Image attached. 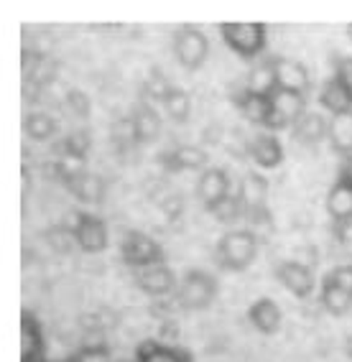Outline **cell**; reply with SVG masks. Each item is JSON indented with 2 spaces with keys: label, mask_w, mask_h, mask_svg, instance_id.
<instances>
[{
  "label": "cell",
  "mask_w": 352,
  "mask_h": 362,
  "mask_svg": "<svg viewBox=\"0 0 352 362\" xmlns=\"http://www.w3.org/2000/svg\"><path fill=\"white\" fill-rule=\"evenodd\" d=\"M258 255V238L250 230H230L217 240L215 263L222 271H245Z\"/></svg>",
  "instance_id": "cell-1"
},
{
  "label": "cell",
  "mask_w": 352,
  "mask_h": 362,
  "mask_svg": "<svg viewBox=\"0 0 352 362\" xmlns=\"http://www.w3.org/2000/svg\"><path fill=\"white\" fill-rule=\"evenodd\" d=\"M217 298V281L204 271H187L176 286L174 304L184 311H202Z\"/></svg>",
  "instance_id": "cell-2"
},
{
  "label": "cell",
  "mask_w": 352,
  "mask_h": 362,
  "mask_svg": "<svg viewBox=\"0 0 352 362\" xmlns=\"http://www.w3.org/2000/svg\"><path fill=\"white\" fill-rule=\"evenodd\" d=\"M268 197V179L261 174H245L237 187V199H240L242 209H245V220L253 225H268L271 222V212L266 207Z\"/></svg>",
  "instance_id": "cell-3"
},
{
  "label": "cell",
  "mask_w": 352,
  "mask_h": 362,
  "mask_svg": "<svg viewBox=\"0 0 352 362\" xmlns=\"http://www.w3.org/2000/svg\"><path fill=\"white\" fill-rule=\"evenodd\" d=\"M225 44L242 59H255L266 49V26L263 23H220Z\"/></svg>",
  "instance_id": "cell-4"
},
{
  "label": "cell",
  "mask_w": 352,
  "mask_h": 362,
  "mask_svg": "<svg viewBox=\"0 0 352 362\" xmlns=\"http://www.w3.org/2000/svg\"><path fill=\"white\" fill-rule=\"evenodd\" d=\"M120 258H123L125 265H131L133 271H143L151 265L166 263L163 247L153 238H148L146 233H138V230H131L125 235L123 245H120Z\"/></svg>",
  "instance_id": "cell-5"
},
{
  "label": "cell",
  "mask_w": 352,
  "mask_h": 362,
  "mask_svg": "<svg viewBox=\"0 0 352 362\" xmlns=\"http://www.w3.org/2000/svg\"><path fill=\"white\" fill-rule=\"evenodd\" d=\"M304 115H307V98L304 95L276 90L271 95V112H268L266 128L268 130L293 128Z\"/></svg>",
  "instance_id": "cell-6"
},
{
  "label": "cell",
  "mask_w": 352,
  "mask_h": 362,
  "mask_svg": "<svg viewBox=\"0 0 352 362\" xmlns=\"http://www.w3.org/2000/svg\"><path fill=\"white\" fill-rule=\"evenodd\" d=\"M174 54H176V62L184 66V69H199V66L207 62V54H209V41L199 28H192V26H184L176 31L174 36Z\"/></svg>",
  "instance_id": "cell-7"
},
{
  "label": "cell",
  "mask_w": 352,
  "mask_h": 362,
  "mask_svg": "<svg viewBox=\"0 0 352 362\" xmlns=\"http://www.w3.org/2000/svg\"><path fill=\"white\" fill-rule=\"evenodd\" d=\"M72 235L77 245L85 252H102L107 247V227L100 217H92L87 212H72Z\"/></svg>",
  "instance_id": "cell-8"
},
{
  "label": "cell",
  "mask_w": 352,
  "mask_h": 362,
  "mask_svg": "<svg viewBox=\"0 0 352 362\" xmlns=\"http://www.w3.org/2000/svg\"><path fill=\"white\" fill-rule=\"evenodd\" d=\"M276 279L278 284L291 291L293 296L309 298L314 293V273L307 263H299V260H283V263L276 265Z\"/></svg>",
  "instance_id": "cell-9"
},
{
  "label": "cell",
  "mask_w": 352,
  "mask_h": 362,
  "mask_svg": "<svg viewBox=\"0 0 352 362\" xmlns=\"http://www.w3.org/2000/svg\"><path fill=\"white\" fill-rule=\"evenodd\" d=\"M274 71H276L278 90L296 92V95H304V98L312 92V79H309L307 66L301 64V62H296V59L276 57L274 59Z\"/></svg>",
  "instance_id": "cell-10"
},
{
  "label": "cell",
  "mask_w": 352,
  "mask_h": 362,
  "mask_svg": "<svg viewBox=\"0 0 352 362\" xmlns=\"http://www.w3.org/2000/svg\"><path fill=\"white\" fill-rule=\"evenodd\" d=\"M327 212L332 217L337 233L342 235L345 227L352 225V184L345 179H337L334 187L327 194Z\"/></svg>",
  "instance_id": "cell-11"
},
{
  "label": "cell",
  "mask_w": 352,
  "mask_h": 362,
  "mask_svg": "<svg viewBox=\"0 0 352 362\" xmlns=\"http://www.w3.org/2000/svg\"><path fill=\"white\" fill-rule=\"evenodd\" d=\"M136 286L148 296H166L176 288V273L166 263L151 265L143 271H136Z\"/></svg>",
  "instance_id": "cell-12"
},
{
  "label": "cell",
  "mask_w": 352,
  "mask_h": 362,
  "mask_svg": "<svg viewBox=\"0 0 352 362\" xmlns=\"http://www.w3.org/2000/svg\"><path fill=\"white\" fill-rule=\"evenodd\" d=\"M20 362H46L44 360V334L33 314H20Z\"/></svg>",
  "instance_id": "cell-13"
},
{
  "label": "cell",
  "mask_w": 352,
  "mask_h": 362,
  "mask_svg": "<svg viewBox=\"0 0 352 362\" xmlns=\"http://www.w3.org/2000/svg\"><path fill=\"white\" fill-rule=\"evenodd\" d=\"M230 100L237 105V110L245 115V120H250L253 125H263L266 128L268 112H271V98H258V95H250L245 82L237 87V90L230 92Z\"/></svg>",
  "instance_id": "cell-14"
},
{
  "label": "cell",
  "mask_w": 352,
  "mask_h": 362,
  "mask_svg": "<svg viewBox=\"0 0 352 362\" xmlns=\"http://www.w3.org/2000/svg\"><path fill=\"white\" fill-rule=\"evenodd\" d=\"M158 163L166 171L176 174V171H192V168H202L207 163V153L196 146H176L174 151H163L158 153Z\"/></svg>",
  "instance_id": "cell-15"
},
{
  "label": "cell",
  "mask_w": 352,
  "mask_h": 362,
  "mask_svg": "<svg viewBox=\"0 0 352 362\" xmlns=\"http://www.w3.org/2000/svg\"><path fill=\"white\" fill-rule=\"evenodd\" d=\"M196 197L204 202V207H212L220 199L230 197V176L222 168H204L196 181Z\"/></svg>",
  "instance_id": "cell-16"
},
{
  "label": "cell",
  "mask_w": 352,
  "mask_h": 362,
  "mask_svg": "<svg viewBox=\"0 0 352 362\" xmlns=\"http://www.w3.org/2000/svg\"><path fill=\"white\" fill-rule=\"evenodd\" d=\"M131 123H133V130H136L138 143L156 141L158 133H161V115H158L156 107L151 103H146V100H141V103L133 107Z\"/></svg>",
  "instance_id": "cell-17"
},
{
  "label": "cell",
  "mask_w": 352,
  "mask_h": 362,
  "mask_svg": "<svg viewBox=\"0 0 352 362\" xmlns=\"http://www.w3.org/2000/svg\"><path fill=\"white\" fill-rule=\"evenodd\" d=\"M136 362H194L187 349L174 347V344H161L156 339H146L138 344Z\"/></svg>",
  "instance_id": "cell-18"
},
{
  "label": "cell",
  "mask_w": 352,
  "mask_h": 362,
  "mask_svg": "<svg viewBox=\"0 0 352 362\" xmlns=\"http://www.w3.org/2000/svg\"><path fill=\"white\" fill-rule=\"evenodd\" d=\"M248 319L261 334H276L281 329V309L274 298H258L250 304Z\"/></svg>",
  "instance_id": "cell-19"
},
{
  "label": "cell",
  "mask_w": 352,
  "mask_h": 362,
  "mask_svg": "<svg viewBox=\"0 0 352 362\" xmlns=\"http://www.w3.org/2000/svg\"><path fill=\"white\" fill-rule=\"evenodd\" d=\"M327 136H329V123H327L324 115H319V112H307L299 123L293 125V138H296V143L309 146V148L319 146Z\"/></svg>",
  "instance_id": "cell-20"
},
{
  "label": "cell",
  "mask_w": 352,
  "mask_h": 362,
  "mask_svg": "<svg viewBox=\"0 0 352 362\" xmlns=\"http://www.w3.org/2000/svg\"><path fill=\"white\" fill-rule=\"evenodd\" d=\"M248 156L261 168H276L283 161V148L276 136H255L248 143Z\"/></svg>",
  "instance_id": "cell-21"
},
{
  "label": "cell",
  "mask_w": 352,
  "mask_h": 362,
  "mask_svg": "<svg viewBox=\"0 0 352 362\" xmlns=\"http://www.w3.org/2000/svg\"><path fill=\"white\" fill-rule=\"evenodd\" d=\"M319 103L324 105V107L329 112H332V115H345V112H352V98H350V92L345 90V84L339 82L337 77L327 79V82L322 84Z\"/></svg>",
  "instance_id": "cell-22"
},
{
  "label": "cell",
  "mask_w": 352,
  "mask_h": 362,
  "mask_svg": "<svg viewBox=\"0 0 352 362\" xmlns=\"http://www.w3.org/2000/svg\"><path fill=\"white\" fill-rule=\"evenodd\" d=\"M66 189L77 197L79 202H87V204H100L105 197V181L98 174H90V171H82L79 176H74Z\"/></svg>",
  "instance_id": "cell-23"
},
{
  "label": "cell",
  "mask_w": 352,
  "mask_h": 362,
  "mask_svg": "<svg viewBox=\"0 0 352 362\" xmlns=\"http://www.w3.org/2000/svg\"><path fill=\"white\" fill-rule=\"evenodd\" d=\"M245 87H248L250 95H258V98H271L276 90H278V82H276V71H274V59L261 62L258 66H253L245 79Z\"/></svg>",
  "instance_id": "cell-24"
},
{
  "label": "cell",
  "mask_w": 352,
  "mask_h": 362,
  "mask_svg": "<svg viewBox=\"0 0 352 362\" xmlns=\"http://www.w3.org/2000/svg\"><path fill=\"white\" fill-rule=\"evenodd\" d=\"M329 146L334 153H339L342 158L352 156V112L345 115H332L329 120Z\"/></svg>",
  "instance_id": "cell-25"
},
{
  "label": "cell",
  "mask_w": 352,
  "mask_h": 362,
  "mask_svg": "<svg viewBox=\"0 0 352 362\" xmlns=\"http://www.w3.org/2000/svg\"><path fill=\"white\" fill-rule=\"evenodd\" d=\"M322 306L332 317H342V314H347L352 309V293H347L345 288H339L337 284L324 279V284H322Z\"/></svg>",
  "instance_id": "cell-26"
},
{
  "label": "cell",
  "mask_w": 352,
  "mask_h": 362,
  "mask_svg": "<svg viewBox=\"0 0 352 362\" xmlns=\"http://www.w3.org/2000/svg\"><path fill=\"white\" fill-rule=\"evenodd\" d=\"M174 90V84L169 82V77L163 74L161 69H153L146 74V82H143V100L146 103H161L169 98V92Z\"/></svg>",
  "instance_id": "cell-27"
},
{
  "label": "cell",
  "mask_w": 352,
  "mask_h": 362,
  "mask_svg": "<svg viewBox=\"0 0 352 362\" xmlns=\"http://www.w3.org/2000/svg\"><path fill=\"white\" fill-rule=\"evenodd\" d=\"M163 110H166V115H169L174 123H187L192 112L189 95H187L182 87H174V90L169 92V98L163 100Z\"/></svg>",
  "instance_id": "cell-28"
},
{
  "label": "cell",
  "mask_w": 352,
  "mask_h": 362,
  "mask_svg": "<svg viewBox=\"0 0 352 362\" xmlns=\"http://www.w3.org/2000/svg\"><path fill=\"white\" fill-rule=\"evenodd\" d=\"M207 212L212 214L217 222H222V225H233V222H237V220L245 217V209H242L237 194H230V197H225V199H220L217 204L207 207Z\"/></svg>",
  "instance_id": "cell-29"
},
{
  "label": "cell",
  "mask_w": 352,
  "mask_h": 362,
  "mask_svg": "<svg viewBox=\"0 0 352 362\" xmlns=\"http://www.w3.org/2000/svg\"><path fill=\"white\" fill-rule=\"evenodd\" d=\"M23 130H26V136L33 138V141H49L57 133V123L49 115H44V112H31L23 120Z\"/></svg>",
  "instance_id": "cell-30"
},
{
  "label": "cell",
  "mask_w": 352,
  "mask_h": 362,
  "mask_svg": "<svg viewBox=\"0 0 352 362\" xmlns=\"http://www.w3.org/2000/svg\"><path fill=\"white\" fill-rule=\"evenodd\" d=\"M90 146H92V141L87 130H72V133L64 138V143H61V156H72L77 161H85L87 153H90Z\"/></svg>",
  "instance_id": "cell-31"
},
{
  "label": "cell",
  "mask_w": 352,
  "mask_h": 362,
  "mask_svg": "<svg viewBox=\"0 0 352 362\" xmlns=\"http://www.w3.org/2000/svg\"><path fill=\"white\" fill-rule=\"evenodd\" d=\"M46 240H49V245L54 247V252H59V255H64V252H72L74 247V235H72V227L69 225H57L52 227L49 233H46Z\"/></svg>",
  "instance_id": "cell-32"
},
{
  "label": "cell",
  "mask_w": 352,
  "mask_h": 362,
  "mask_svg": "<svg viewBox=\"0 0 352 362\" xmlns=\"http://www.w3.org/2000/svg\"><path fill=\"white\" fill-rule=\"evenodd\" d=\"M69 362H112V357L105 344H90V347L79 349L74 357H69Z\"/></svg>",
  "instance_id": "cell-33"
},
{
  "label": "cell",
  "mask_w": 352,
  "mask_h": 362,
  "mask_svg": "<svg viewBox=\"0 0 352 362\" xmlns=\"http://www.w3.org/2000/svg\"><path fill=\"white\" fill-rule=\"evenodd\" d=\"M66 105H69V110L74 112L77 117H90L92 112V103L82 90H69L66 92Z\"/></svg>",
  "instance_id": "cell-34"
},
{
  "label": "cell",
  "mask_w": 352,
  "mask_h": 362,
  "mask_svg": "<svg viewBox=\"0 0 352 362\" xmlns=\"http://www.w3.org/2000/svg\"><path fill=\"white\" fill-rule=\"evenodd\" d=\"M334 77L345 84V90L352 98V57H337L334 59Z\"/></svg>",
  "instance_id": "cell-35"
},
{
  "label": "cell",
  "mask_w": 352,
  "mask_h": 362,
  "mask_svg": "<svg viewBox=\"0 0 352 362\" xmlns=\"http://www.w3.org/2000/svg\"><path fill=\"white\" fill-rule=\"evenodd\" d=\"M327 279L337 284L339 288H345L347 293H352V265H337V268L327 273Z\"/></svg>",
  "instance_id": "cell-36"
},
{
  "label": "cell",
  "mask_w": 352,
  "mask_h": 362,
  "mask_svg": "<svg viewBox=\"0 0 352 362\" xmlns=\"http://www.w3.org/2000/svg\"><path fill=\"white\" fill-rule=\"evenodd\" d=\"M339 179H345L352 184V156L342 158V163H339Z\"/></svg>",
  "instance_id": "cell-37"
},
{
  "label": "cell",
  "mask_w": 352,
  "mask_h": 362,
  "mask_svg": "<svg viewBox=\"0 0 352 362\" xmlns=\"http://www.w3.org/2000/svg\"><path fill=\"white\" fill-rule=\"evenodd\" d=\"M345 355H347V357H350V360H352V334L347 337V342H345Z\"/></svg>",
  "instance_id": "cell-38"
},
{
  "label": "cell",
  "mask_w": 352,
  "mask_h": 362,
  "mask_svg": "<svg viewBox=\"0 0 352 362\" xmlns=\"http://www.w3.org/2000/svg\"><path fill=\"white\" fill-rule=\"evenodd\" d=\"M347 33H350V41H352V23H350V26H347Z\"/></svg>",
  "instance_id": "cell-39"
},
{
  "label": "cell",
  "mask_w": 352,
  "mask_h": 362,
  "mask_svg": "<svg viewBox=\"0 0 352 362\" xmlns=\"http://www.w3.org/2000/svg\"><path fill=\"white\" fill-rule=\"evenodd\" d=\"M115 362H136V360H115Z\"/></svg>",
  "instance_id": "cell-40"
},
{
  "label": "cell",
  "mask_w": 352,
  "mask_h": 362,
  "mask_svg": "<svg viewBox=\"0 0 352 362\" xmlns=\"http://www.w3.org/2000/svg\"><path fill=\"white\" fill-rule=\"evenodd\" d=\"M46 362H49V360H46ZM64 362H69V360H64Z\"/></svg>",
  "instance_id": "cell-41"
}]
</instances>
